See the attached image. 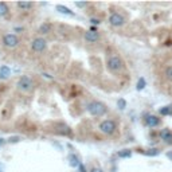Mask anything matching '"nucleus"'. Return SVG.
I'll list each match as a JSON object with an SVG mask.
<instances>
[{
    "label": "nucleus",
    "instance_id": "nucleus-1",
    "mask_svg": "<svg viewBox=\"0 0 172 172\" xmlns=\"http://www.w3.org/2000/svg\"><path fill=\"white\" fill-rule=\"evenodd\" d=\"M88 112L94 117H100V116H104L105 113L108 112V108L104 102H100V101H93L88 105Z\"/></svg>",
    "mask_w": 172,
    "mask_h": 172
},
{
    "label": "nucleus",
    "instance_id": "nucleus-2",
    "mask_svg": "<svg viewBox=\"0 0 172 172\" xmlns=\"http://www.w3.org/2000/svg\"><path fill=\"white\" fill-rule=\"evenodd\" d=\"M108 66H109V69H110V70L118 71V70H121V69H122L124 62H122V59L120 58L118 55H112V57H109Z\"/></svg>",
    "mask_w": 172,
    "mask_h": 172
},
{
    "label": "nucleus",
    "instance_id": "nucleus-3",
    "mask_svg": "<svg viewBox=\"0 0 172 172\" xmlns=\"http://www.w3.org/2000/svg\"><path fill=\"white\" fill-rule=\"evenodd\" d=\"M100 131L105 134H113L116 131V122L112 120H105L100 124Z\"/></svg>",
    "mask_w": 172,
    "mask_h": 172
},
{
    "label": "nucleus",
    "instance_id": "nucleus-4",
    "mask_svg": "<svg viewBox=\"0 0 172 172\" xmlns=\"http://www.w3.org/2000/svg\"><path fill=\"white\" fill-rule=\"evenodd\" d=\"M32 86H34L32 85V79H31L30 77H27V75H23L18 82V88L23 91H30L31 89H32Z\"/></svg>",
    "mask_w": 172,
    "mask_h": 172
},
{
    "label": "nucleus",
    "instance_id": "nucleus-5",
    "mask_svg": "<svg viewBox=\"0 0 172 172\" xmlns=\"http://www.w3.org/2000/svg\"><path fill=\"white\" fill-rule=\"evenodd\" d=\"M31 47H32V50L35 51V53H42V51H45L46 47H47V42L43 38H35L32 41Z\"/></svg>",
    "mask_w": 172,
    "mask_h": 172
},
{
    "label": "nucleus",
    "instance_id": "nucleus-6",
    "mask_svg": "<svg viewBox=\"0 0 172 172\" xmlns=\"http://www.w3.org/2000/svg\"><path fill=\"white\" fill-rule=\"evenodd\" d=\"M3 43H4V46H7V47H15L19 43V38L15 34H7V35H4V38H3Z\"/></svg>",
    "mask_w": 172,
    "mask_h": 172
},
{
    "label": "nucleus",
    "instance_id": "nucleus-7",
    "mask_svg": "<svg viewBox=\"0 0 172 172\" xmlns=\"http://www.w3.org/2000/svg\"><path fill=\"white\" fill-rule=\"evenodd\" d=\"M109 23H110L112 26H114V27H120V26H124L125 19H124V16L122 15L114 12V14H112V15L109 16Z\"/></svg>",
    "mask_w": 172,
    "mask_h": 172
},
{
    "label": "nucleus",
    "instance_id": "nucleus-8",
    "mask_svg": "<svg viewBox=\"0 0 172 172\" xmlns=\"http://www.w3.org/2000/svg\"><path fill=\"white\" fill-rule=\"evenodd\" d=\"M145 125L149 128H156L160 125V118L156 116H153V114H149V116L145 117Z\"/></svg>",
    "mask_w": 172,
    "mask_h": 172
},
{
    "label": "nucleus",
    "instance_id": "nucleus-9",
    "mask_svg": "<svg viewBox=\"0 0 172 172\" xmlns=\"http://www.w3.org/2000/svg\"><path fill=\"white\" fill-rule=\"evenodd\" d=\"M160 139L165 143V144H172V131L171 129H163L160 132Z\"/></svg>",
    "mask_w": 172,
    "mask_h": 172
},
{
    "label": "nucleus",
    "instance_id": "nucleus-10",
    "mask_svg": "<svg viewBox=\"0 0 172 172\" xmlns=\"http://www.w3.org/2000/svg\"><path fill=\"white\" fill-rule=\"evenodd\" d=\"M100 39V35H98V32L97 31H86L85 32V41L86 42H89V43H94V42H97Z\"/></svg>",
    "mask_w": 172,
    "mask_h": 172
},
{
    "label": "nucleus",
    "instance_id": "nucleus-11",
    "mask_svg": "<svg viewBox=\"0 0 172 172\" xmlns=\"http://www.w3.org/2000/svg\"><path fill=\"white\" fill-rule=\"evenodd\" d=\"M57 11H58L59 14H65V15H69V16H74V15H75V14H74L70 8H67L66 5H62V4L57 5Z\"/></svg>",
    "mask_w": 172,
    "mask_h": 172
},
{
    "label": "nucleus",
    "instance_id": "nucleus-12",
    "mask_svg": "<svg viewBox=\"0 0 172 172\" xmlns=\"http://www.w3.org/2000/svg\"><path fill=\"white\" fill-rule=\"evenodd\" d=\"M11 75V69L8 66H2L0 67V79H7Z\"/></svg>",
    "mask_w": 172,
    "mask_h": 172
},
{
    "label": "nucleus",
    "instance_id": "nucleus-13",
    "mask_svg": "<svg viewBox=\"0 0 172 172\" xmlns=\"http://www.w3.org/2000/svg\"><path fill=\"white\" fill-rule=\"evenodd\" d=\"M69 164H70V167H79V165H81V161H79L77 155L71 153L70 156H69Z\"/></svg>",
    "mask_w": 172,
    "mask_h": 172
},
{
    "label": "nucleus",
    "instance_id": "nucleus-14",
    "mask_svg": "<svg viewBox=\"0 0 172 172\" xmlns=\"http://www.w3.org/2000/svg\"><path fill=\"white\" fill-rule=\"evenodd\" d=\"M159 113L161 116H170L172 114V105H168V106H163L159 109Z\"/></svg>",
    "mask_w": 172,
    "mask_h": 172
},
{
    "label": "nucleus",
    "instance_id": "nucleus-15",
    "mask_svg": "<svg viewBox=\"0 0 172 172\" xmlns=\"http://www.w3.org/2000/svg\"><path fill=\"white\" fill-rule=\"evenodd\" d=\"M50 31H51V24H48V23H43L39 27V32L41 34H48Z\"/></svg>",
    "mask_w": 172,
    "mask_h": 172
},
{
    "label": "nucleus",
    "instance_id": "nucleus-16",
    "mask_svg": "<svg viewBox=\"0 0 172 172\" xmlns=\"http://www.w3.org/2000/svg\"><path fill=\"white\" fill-rule=\"evenodd\" d=\"M145 85H147V81H145V78H143V77H141V78H139V81H137L136 89H137L139 91H141L143 89L145 88Z\"/></svg>",
    "mask_w": 172,
    "mask_h": 172
},
{
    "label": "nucleus",
    "instance_id": "nucleus-17",
    "mask_svg": "<svg viewBox=\"0 0 172 172\" xmlns=\"http://www.w3.org/2000/svg\"><path fill=\"white\" fill-rule=\"evenodd\" d=\"M18 7L20 8V10H28V8L32 7V3H31V2H19Z\"/></svg>",
    "mask_w": 172,
    "mask_h": 172
},
{
    "label": "nucleus",
    "instance_id": "nucleus-18",
    "mask_svg": "<svg viewBox=\"0 0 172 172\" xmlns=\"http://www.w3.org/2000/svg\"><path fill=\"white\" fill-rule=\"evenodd\" d=\"M8 14V5L0 2V16H5Z\"/></svg>",
    "mask_w": 172,
    "mask_h": 172
},
{
    "label": "nucleus",
    "instance_id": "nucleus-19",
    "mask_svg": "<svg viewBox=\"0 0 172 172\" xmlns=\"http://www.w3.org/2000/svg\"><path fill=\"white\" fill-rule=\"evenodd\" d=\"M159 153H160V151L156 149V148H152V149L144 151V155H145V156H157Z\"/></svg>",
    "mask_w": 172,
    "mask_h": 172
},
{
    "label": "nucleus",
    "instance_id": "nucleus-20",
    "mask_svg": "<svg viewBox=\"0 0 172 172\" xmlns=\"http://www.w3.org/2000/svg\"><path fill=\"white\" fill-rule=\"evenodd\" d=\"M117 155H118V157H122V159H125V157H131V156H132V151L124 149V151H120Z\"/></svg>",
    "mask_w": 172,
    "mask_h": 172
},
{
    "label": "nucleus",
    "instance_id": "nucleus-21",
    "mask_svg": "<svg viewBox=\"0 0 172 172\" xmlns=\"http://www.w3.org/2000/svg\"><path fill=\"white\" fill-rule=\"evenodd\" d=\"M117 108L121 109V110H124V109L127 108V101H125L124 98H118L117 100Z\"/></svg>",
    "mask_w": 172,
    "mask_h": 172
},
{
    "label": "nucleus",
    "instance_id": "nucleus-22",
    "mask_svg": "<svg viewBox=\"0 0 172 172\" xmlns=\"http://www.w3.org/2000/svg\"><path fill=\"white\" fill-rule=\"evenodd\" d=\"M165 77L172 81V66H168V67L165 69Z\"/></svg>",
    "mask_w": 172,
    "mask_h": 172
},
{
    "label": "nucleus",
    "instance_id": "nucleus-23",
    "mask_svg": "<svg viewBox=\"0 0 172 172\" xmlns=\"http://www.w3.org/2000/svg\"><path fill=\"white\" fill-rule=\"evenodd\" d=\"M75 5L78 8H84V7H86V5H88V3L86 2H75Z\"/></svg>",
    "mask_w": 172,
    "mask_h": 172
},
{
    "label": "nucleus",
    "instance_id": "nucleus-24",
    "mask_svg": "<svg viewBox=\"0 0 172 172\" xmlns=\"http://www.w3.org/2000/svg\"><path fill=\"white\" fill-rule=\"evenodd\" d=\"M90 23H91V24H100L101 22H100L98 19H90Z\"/></svg>",
    "mask_w": 172,
    "mask_h": 172
},
{
    "label": "nucleus",
    "instance_id": "nucleus-25",
    "mask_svg": "<svg viewBox=\"0 0 172 172\" xmlns=\"http://www.w3.org/2000/svg\"><path fill=\"white\" fill-rule=\"evenodd\" d=\"M42 75H43V77H45V78H48V79H53V78H54V77H53V75H50V74H47V73H43V74H42Z\"/></svg>",
    "mask_w": 172,
    "mask_h": 172
},
{
    "label": "nucleus",
    "instance_id": "nucleus-26",
    "mask_svg": "<svg viewBox=\"0 0 172 172\" xmlns=\"http://www.w3.org/2000/svg\"><path fill=\"white\" fill-rule=\"evenodd\" d=\"M19 140H20L19 137H11V139H10V143H15V141H19Z\"/></svg>",
    "mask_w": 172,
    "mask_h": 172
},
{
    "label": "nucleus",
    "instance_id": "nucleus-27",
    "mask_svg": "<svg viewBox=\"0 0 172 172\" xmlns=\"http://www.w3.org/2000/svg\"><path fill=\"white\" fill-rule=\"evenodd\" d=\"M79 172H86V168H85V165H84V164L79 165Z\"/></svg>",
    "mask_w": 172,
    "mask_h": 172
},
{
    "label": "nucleus",
    "instance_id": "nucleus-28",
    "mask_svg": "<svg viewBox=\"0 0 172 172\" xmlns=\"http://www.w3.org/2000/svg\"><path fill=\"white\" fill-rule=\"evenodd\" d=\"M90 172H104V171H102L101 168H93V170H91Z\"/></svg>",
    "mask_w": 172,
    "mask_h": 172
},
{
    "label": "nucleus",
    "instance_id": "nucleus-29",
    "mask_svg": "<svg viewBox=\"0 0 172 172\" xmlns=\"http://www.w3.org/2000/svg\"><path fill=\"white\" fill-rule=\"evenodd\" d=\"M0 172H3V164L0 163Z\"/></svg>",
    "mask_w": 172,
    "mask_h": 172
},
{
    "label": "nucleus",
    "instance_id": "nucleus-30",
    "mask_svg": "<svg viewBox=\"0 0 172 172\" xmlns=\"http://www.w3.org/2000/svg\"><path fill=\"white\" fill-rule=\"evenodd\" d=\"M3 143H4V140H3V139H0V145H2Z\"/></svg>",
    "mask_w": 172,
    "mask_h": 172
}]
</instances>
